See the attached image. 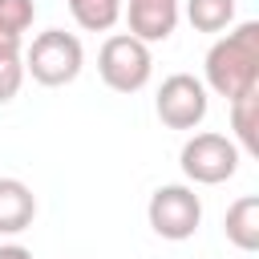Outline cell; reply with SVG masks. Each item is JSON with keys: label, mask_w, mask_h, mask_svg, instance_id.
<instances>
[{"label": "cell", "mask_w": 259, "mask_h": 259, "mask_svg": "<svg viewBox=\"0 0 259 259\" xmlns=\"http://www.w3.org/2000/svg\"><path fill=\"white\" fill-rule=\"evenodd\" d=\"M239 162H243L239 146L227 134H214V130L190 134L182 142V150H178V166H182L190 186H219V182L235 178Z\"/></svg>", "instance_id": "277c9868"}, {"label": "cell", "mask_w": 259, "mask_h": 259, "mask_svg": "<svg viewBox=\"0 0 259 259\" xmlns=\"http://www.w3.org/2000/svg\"><path fill=\"white\" fill-rule=\"evenodd\" d=\"M231 130H235V146L239 154H259V85L231 97Z\"/></svg>", "instance_id": "30bf717a"}, {"label": "cell", "mask_w": 259, "mask_h": 259, "mask_svg": "<svg viewBox=\"0 0 259 259\" xmlns=\"http://www.w3.org/2000/svg\"><path fill=\"white\" fill-rule=\"evenodd\" d=\"M24 85V61L20 57H0V105H8Z\"/></svg>", "instance_id": "5bb4252c"}, {"label": "cell", "mask_w": 259, "mask_h": 259, "mask_svg": "<svg viewBox=\"0 0 259 259\" xmlns=\"http://www.w3.org/2000/svg\"><path fill=\"white\" fill-rule=\"evenodd\" d=\"M0 259H32V251L20 243H0Z\"/></svg>", "instance_id": "2e32d148"}, {"label": "cell", "mask_w": 259, "mask_h": 259, "mask_svg": "<svg viewBox=\"0 0 259 259\" xmlns=\"http://www.w3.org/2000/svg\"><path fill=\"white\" fill-rule=\"evenodd\" d=\"M202 85L227 101L259 85V20H243L219 32L202 61Z\"/></svg>", "instance_id": "6da1fadb"}, {"label": "cell", "mask_w": 259, "mask_h": 259, "mask_svg": "<svg viewBox=\"0 0 259 259\" xmlns=\"http://www.w3.org/2000/svg\"><path fill=\"white\" fill-rule=\"evenodd\" d=\"M20 49H24V36L0 28V57H20Z\"/></svg>", "instance_id": "9a60e30c"}, {"label": "cell", "mask_w": 259, "mask_h": 259, "mask_svg": "<svg viewBox=\"0 0 259 259\" xmlns=\"http://www.w3.org/2000/svg\"><path fill=\"white\" fill-rule=\"evenodd\" d=\"M97 77L113 93H138L154 77V57L150 45L138 40L134 32H109L105 45L97 49Z\"/></svg>", "instance_id": "3957f363"}, {"label": "cell", "mask_w": 259, "mask_h": 259, "mask_svg": "<svg viewBox=\"0 0 259 259\" xmlns=\"http://www.w3.org/2000/svg\"><path fill=\"white\" fill-rule=\"evenodd\" d=\"M85 69V49L73 32L65 28H45L32 36L28 53H24V77H32L36 85H49V89H61V85H73Z\"/></svg>", "instance_id": "7a4b0ae2"}, {"label": "cell", "mask_w": 259, "mask_h": 259, "mask_svg": "<svg viewBox=\"0 0 259 259\" xmlns=\"http://www.w3.org/2000/svg\"><path fill=\"white\" fill-rule=\"evenodd\" d=\"M235 4L239 0H182V16L194 32H227L235 24Z\"/></svg>", "instance_id": "8fae6325"}, {"label": "cell", "mask_w": 259, "mask_h": 259, "mask_svg": "<svg viewBox=\"0 0 259 259\" xmlns=\"http://www.w3.org/2000/svg\"><path fill=\"white\" fill-rule=\"evenodd\" d=\"M36 219V194L24 178H0V235H20Z\"/></svg>", "instance_id": "ba28073f"}, {"label": "cell", "mask_w": 259, "mask_h": 259, "mask_svg": "<svg viewBox=\"0 0 259 259\" xmlns=\"http://www.w3.org/2000/svg\"><path fill=\"white\" fill-rule=\"evenodd\" d=\"M36 20V4L32 0H0V28L24 36Z\"/></svg>", "instance_id": "4fadbf2b"}, {"label": "cell", "mask_w": 259, "mask_h": 259, "mask_svg": "<svg viewBox=\"0 0 259 259\" xmlns=\"http://www.w3.org/2000/svg\"><path fill=\"white\" fill-rule=\"evenodd\" d=\"M69 16L85 32H109L121 20V0H65Z\"/></svg>", "instance_id": "7c38bea8"}, {"label": "cell", "mask_w": 259, "mask_h": 259, "mask_svg": "<svg viewBox=\"0 0 259 259\" xmlns=\"http://www.w3.org/2000/svg\"><path fill=\"white\" fill-rule=\"evenodd\" d=\"M223 235H227V243L231 247H239V251H259V198L255 194H243V198H235L231 206H227V214H223Z\"/></svg>", "instance_id": "9c48e42d"}, {"label": "cell", "mask_w": 259, "mask_h": 259, "mask_svg": "<svg viewBox=\"0 0 259 259\" xmlns=\"http://www.w3.org/2000/svg\"><path fill=\"white\" fill-rule=\"evenodd\" d=\"M146 219L150 231L166 243H186L194 239V231L202 227V198L194 194L190 182H166L150 194L146 202Z\"/></svg>", "instance_id": "5b68a950"}, {"label": "cell", "mask_w": 259, "mask_h": 259, "mask_svg": "<svg viewBox=\"0 0 259 259\" xmlns=\"http://www.w3.org/2000/svg\"><path fill=\"white\" fill-rule=\"evenodd\" d=\"M121 16L138 40L158 45L174 36L182 20V0H121Z\"/></svg>", "instance_id": "52a82bcc"}, {"label": "cell", "mask_w": 259, "mask_h": 259, "mask_svg": "<svg viewBox=\"0 0 259 259\" xmlns=\"http://www.w3.org/2000/svg\"><path fill=\"white\" fill-rule=\"evenodd\" d=\"M206 109H210V93H206L202 77H194V73H170L158 85L154 113H158V121L166 130H198L206 121Z\"/></svg>", "instance_id": "8992f818"}]
</instances>
